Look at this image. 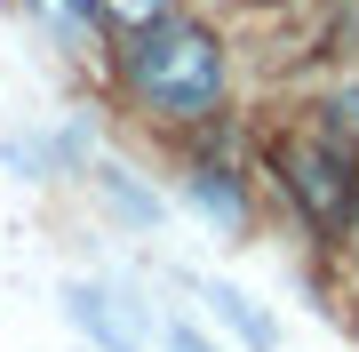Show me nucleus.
<instances>
[{
    "instance_id": "f257e3e1",
    "label": "nucleus",
    "mask_w": 359,
    "mask_h": 352,
    "mask_svg": "<svg viewBox=\"0 0 359 352\" xmlns=\"http://www.w3.org/2000/svg\"><path fill=\"white\" fill-rule=\"evenodd\" d=\"M128 80H136V96H152L160 112L200 120L224 96V48L200 25H144L128 40Z\"/></svg>"
},
{
    "instance_id": "f03ea898",
    "label": "nucleus",
    "mask_w": 359,
    "mask_h": 352,
    "mask_svg": "<svg viewBox=\"0 0 359 352\" xmlns=\"http://www.w3.org/2000/svg\"><path fill=\"white\" fill-rule=\"evenodd\" d=\"M280 160H287V193L311 209V224L320 233H344L351 224V144L344 136H304Z\"/></svg>"
},
{
    "instance_id": "7ed1b4c3",
    "label": "nucleus",
    "mask_w": 359,
    "mask_h": 352,
    "mask_svg": "<svg viewBox=\"0 0 359 352\" xmlns=\"http://www.w3.org/2000/svg\"><path fill=\"white\" fill-rule=\"evenodd\" d=\"M65 320L80 328V337H96L104 352H144V337H136V320H120L112 313V296H104V288H65Z\"/></svg>"
},
{
    "instance_id": "20e7f679",
    "label": "nucleus",
    "mask_w": 359,
    "mask_h": 352,
    "mask_svg": "<svg viewBox=\"0 0 359 352\" xmlns=\"http://www.w3.org/2000/svg\"><path fill=\"white\" fill-rule=\"evenodd\" d=\"M208 304H216V320H224V328H240V344H248V352H280V328L256 313V296H240V288H224V280H216V288H208Z\"/></svg>"
},
{
    "instance_id": "39448f33",
    "label": "nucleus",
    "mask_w": 359,
    "mask_h": 352,
    "mask_svg": "<svg viewBox=\"0 0 359 352\" xmlns=\"http://www.w3.org/2000/svg\"><path fill=\"white\" fill-rule=\"evenodd\" d=\"M96 193L112 200V209H120V224H136V233H152V224H160V200L144 193L128 169H96Z\"/></svg>"
},
{
    "instance_id": "423d86ee",
    "label": "nucleus",
    "mask_w": 359,
    "mask_h": 352,
    "mask_svg": "<svg viewBox=\"0 0 359 352\" xmlns=\"http://www.w3.org/2000/svg\"><path fill=\"white\" fill-rule=\"evenodd\" d=\"M192 209H200V216H216L224 233H248V200L231 193V176H224V169H200V176H192Z\"/></svg>"
},
{
    "instance_id": "0eeeda50",
    "label": "nucleus",
    "mask_w": 359,
    "mask_h": 352,
    "mask_svg": "<svg viewBox=\"0 0 359 352\" xmlns=\"http://www.w3.org/2000/svg\"><path fill=\"white\" fill-rule=\"evenodd\" d=\"M40 8H48L56 25H88V16H96V0H40Z\"/></svg>"
},
{
    "instance_id": "6e6552de",
    "label": "nucleus",
    "mask_w": 359,
    "mask_h": 352,
    "mask_svg": "<svg viewBox=\"0 0 359 352\" xmlns=\"http://www.w3.org/2000/svg\"><path fill=\"white\" fill-rule=\"evenodd\" d=\"M168 352H216V344H208L192 320H176V328H168Z\"/></svg>"
},
{
    "instance_id": "1a4fd4ad",
    "label": "nucleus",
    "mask_w": 359,
    "mask_h": 352,
    "mask_svg": "<svg viewBox=\"0 0 359 352\" xmlns=\"http://www.w3.org/2000/svg\"><path fill=\"white\" fill-rule=\"evenodd\" d=\"M335 112H344V120H359V80H351L344 96H335Z\"/></svg>"
},
{
    "instance_id": "9d476101",
    "label": "nucleus",
    "mask_w": 359,
    "mask_h": 352,
    "mask_svg": "<svg viewBox=\"0 0 359 352\" xmlns=\"http://www.w3.org/2000/svg\"><path fill=\"white\" fill-rule=\"evenodd\" d=\"M120 8H136V16H152V8H160V0H120Z\"/></svg>"
}]
</instances>
